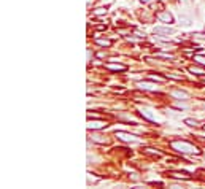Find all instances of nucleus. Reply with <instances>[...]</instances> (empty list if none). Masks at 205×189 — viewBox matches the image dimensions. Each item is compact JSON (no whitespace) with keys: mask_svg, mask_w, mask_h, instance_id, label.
<instances>
[{"mask_svg":"<svg viewBox=\"0 0 205 189\" xmlns=\"http://www.w3.org/2000/svg\"><path fill=\"white\" fill-rule=\"evenodd\" d=\"M170 146L173 148L175 151H178L181 154H200V150L193 145V143H189V142H184V140H176V142H172Z\"/></svg>","mask_w":205,"mask_h":189,"instance_id":"obj_1","label":"nucleus"},{"mask_svg":"<svg viewBox=\"0 0 205 189\" xmlns=\"http://www.w3.org/2000/svg\"><path fill=\"white\" fill-rule=\"evenodd\" d=\"M103 127H107V123L103 119H95V121H89L88 123V129L91 130H97V129H103Z\"/></svg>","mask_w":205,"mask_h":189,"instance_id":"obj_3","label":"nucleus"},{"mask_svg":"<svg viewBox=\"0 0 205 189\" xmlns=\"http://www.w3.org/2000/svg\"><path fill=\"white\" fill-rule=\"evenodd\" d=\"M184 124H188V126H191V127H197L199 126V123L196 119H193V118H186L184 119Z\"/></svg>","mask_w":205,"mask_h":189,"instance_id":"obj_15","label":"nucleus"},{"mask_svg":"<svg viewBox=\"0 0 205 189\" xmlns=\"http://www.w3.org/2000/svg\"><path fill=\"white\" fill-rule=\"evenodd\" d=\"M143 153L148 154V156H153V157H161V156H162L161 151H156V150H153V148H145Z\"/></svg>","mask_w":205,"mask_h":189,"instance_id":"obj_10","label":"nucleus"},{"mask_svg":"<svg viewBox=\"0 0 205 189\" xmlns=\"http://www.w3.org/2000/svg\"><path fill=\"white\" fill-rule=\"evenodd\" d=\"M157 19L161 22H164V24H172L173 22V16L170 15L169 11H161V13H157Z\"/></svg>","mask_w":205,"mask_h":189,"instance_id":"obj_4","label":"nucleus"},{"mask_svg":"<svg viewBox=\"0 0 205 189\" xmlns=\"http://www.w3.org/2000/svg\"><path fill=\"white\" fill-rule=\"evenodd\" d=\"M170 178H178V180H191V175L188 172H169L167 173Z\"/></svg>","mask_w":205,"mask_h":189,"instance_id":"obj_7","label":"nucleus"},{"mask_svg":"<svg viewBox=\"0 0 205 189\" xmlns=\"http://www.w3.org/2000/svg\"><path fill=\"white\" fill-rule=\"evenodd\" d=\"M193 61L199 65H205V56H202V54H196V56H193Z\"/></svg>","mask_w":205,"mask_h":189,"instance_id":"obj_13","label":"nucleus"},{"mask_svg":"<svg viewBox=\"0 0 205 189\" xmlns=\"http://www.w3.org/2000/svg\"><path fill=\"white\" fill-rule=\"evenodd\" d=\"M172 94H173V97L180 99V100H188V99H189V94L184 92V91H173Z\"/></svg>","mask_w":205,"mask_h":189,"instance_id":"obj_9","label":"nucleus"},{"mask_svg":"<svg viewBox=\"0 0 205 189\" xmlns=\"http://www.w3.org/2000/svg\"><path fill=\"white\" fill-rule=\"evenodd\" d=\"M95 143H107V138L103 137V135H100V133H92V137H91Z\"/></svg>","mask_w":205,"mask_h":189,"instance_id":"obj_12","label":"nucleus"},{"mask_svg":"<svg viewBox=\"0 0 205 189\" xmlns=\"http://www.w3.org/2000/svg\"><path fill=\"white\" fill-rule=\"evenodd\" d=\"M202 81H203V83H205V75H203V76H202Z\"/></svg>","mask_w":205,"mask_h":189,"instance_id":"obj_22","label":"nucleus"},{"mask_svg":"<svg viewBox=\"0 0 205 189\" xmlns=\"http://www.w3.org/2000/svg\"><path fill=\"white\" fill-rule=\"evenodd\" d=\"M166 78H167V76H159V75H149V76H148V79H153V81H159V83H161V81H164Z\"/></svg>","mask_w":205,"mask_h":189,"instance_id":"obj_16","label":"nucleus"},{"mask_svg":"<svg viewBox=\"0 0 205 189\" xmlns=\"http://www.w3.org/2000/svg\"><path fill=\"white\" fill-rule=\"evenodd\" d=\"M95 43H97L99 46L110 48V46H112V40H100V38H97V40H95Z\"/></svg>","mask_w":205,"mask_h":189,"instance_id":"obj_14","label":"nucleus"},{"mask_svg":"<svg viewBox=\"0 0 205 189\" xmlns=\"http://www.w3.org/2000/svg\"><path fill=\"white\" fill-rule=\"evenodd\" d=\"M97 57H99V59H103V57H105V52H99Z\"/></svg>","mask_w":205,"mask_h":189,"instance_id":"obj_20","label":"nucleus"},{"mask_svg":"<svg viewBox=\"0 0 205 189\" xmlns=\"http://www.w3.org/2000/svg\"><path fill=\"white\" fill-rule=\"evenodd\" d=\"M156 57H161V59H169V61H173V56L172 54H162V52H157Z\"/></svg>","mask_w":205,"mask_h":189,"instance_id":"obj_17","label":"nucleus"},{"mask_svg":"<svg viewBox=\"0 0 205 189\" xmlns=\"http://www.w3.org/2000/svg\"><path fill=\"white\" fill-rule=\"evenodd\" d=\"M154 35H159V37H169L173 34L172 29H169V27H154Z\"/></svg>","mask_w":205,"mask_h":189,"instance_id":"obj_5","label":"nucleus"},{"mask_svg":"<svg viewBox=\"0 0 205 189\" xmlns=\"http://www.w3.org/2000/svg\"><path fill=\"white\" fill-rule=\"evenodd\" d=\"M140 115L143 116V119H146V121H154V116H153V113L149 111V110H140Z\"/></svg>","mask_w":205,"mask_h":189,"instance_id":"obj_11","label":"nucleus"},{"mask_svg":"<svg viewBox=\"0 0 205 189\" xmlns=\"http://www.w3.org/2000/svg\"><path fill=\"white\" fill-rule=\"evenodd\" d=\"M188 72H191L193 75H199V76H203V75H205V70L200 69V67H197V65H191V67H188Z\"/></svg>","mask_w":205,"mask_h":189,"instance_id":"obj_8","label":"nucleus"},{"mask_svg":"<svg viewBox=\"0 0 205 189\" xmlns=\"http://www.w3.org/2000/svg\"><path fill=\"white\" fill-rule=\"evenodd\" d=\"M94 13H95L97 16H100V15H105V13H107V8H103V7H100V8H95V10H94Z\"/></svg>","mask_w":205,"mask_h":189,"instance_id":"obj_19","label":"nucleus"},{"mask_svg":"<svg viewBox=\"0 0 205 189\" xmlns=\"http://www.w3.org/2000/svg\"><path fill=\"white\" fill-rule=\"evenodd\" d=\"M142 2H145V3H146V2H151V0H142Z\"/></svg>","mask_w":205,"mask_h":189,"instance_id":"obj_21","label":"nucleus"},{"mask_svg":"<svg viewBox=\"0 0 205 189\" xmlns=\"http://www.w3.org/2000/svg\"><path fill=\"white\" fill-rule=\"evenodd\" d=\"M116 137L119 140H122V142H127V143H137V142H139V138H137L135 135H132L129 132H122V130H118L116 132Z\"/></svg>","mask_w":205,"mask_h":189,"instance_id":"obj_2","label":"nucleus"},{"mask_svg":"<svg viewBox=\"0 0 205 189\" xmlns=\"http://www.w3.org/2000/svg\"><path fill=\"white\" fill-rule=\"evenodd\" d=\"M166 76H167V78H172V79H176V81H181V79H183L181 75H175V73H167Z\"/></svg>","mask_w":205,"mask_h":189,"instance_id":"obj_18","label":"nucleus"},{"mask_svg":"<svg viewBox=\"0 0 205 189\" xmlns=\"http://www.w3.org/2000/svg\"><path fill=\"white\" fill-rule=\"evenodd\" d=\"M105 69L113 70V72H126V70H127V67H126V65H121V64H112V62H107V64H105Z\"/></svg>","mask_w":205,"mask_h":189,"instance_id":"obj_6","label":"nucleus"}]
</instances>
